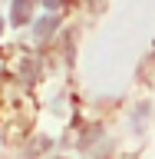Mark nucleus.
I'll list each match as a JSON object with an SVG mask.
<instances>
[{
  "mask_svg": "<svg viewBox=\"0 0 155 159\" xmlns=\"http://www.w3.org/2000/svg\"><path fill=\"white\" fill-rule=\"evenodd\" d=\"M33 13V0H13V10H10V23L13 27H23Z\"/></svg>",
  "mask_w": 155,
  "mask_h": 159,
  "instance_id": "1",
  "label": "nucleus"
},
{
  "mask_svg": "<svg viewBox=\"0 0 155 159\" xmlns=\"http://www.w3.org/2000/svg\"><path fill=\"white\" fill-rule=\"evenodd\" d=\"M56 27H59V23H56V17H43V20L37 23V40H50Z\"/></svg>",
  "mask_w": 155,
  "mask_h": 159,
  "instance_id": "2",
  "label": "nucleus"
},
{
  "mask_svg": "<svg viewBox=\"0 0 155 159\" xmlns=\"http://www.w3.org/2000/svg\"><path fill=\"white\" fill-rule=\"evenodd\" d=\"M40 3H43L46 10H59V7H63V0H40Z\"/></svg>",
  "mask_w": 155,
  "mask_h": 159,
  "instance_id": "3",
  "label": "nucleus"
},
{
  "mask_svg": "<svg viewBox=\"0 0 155 159\" xmlns=\"http://www.w3.org/2000/svg\"><path fill=\"white\" fill-rule=\"evenodd\" d=\"M0 30H3V20H0Z\"/></svg>",
  "mask_w": 155,
  "mask_h": 159,
  "instance_id": "4",
  "label": "nucleus"
}]
</instances>
